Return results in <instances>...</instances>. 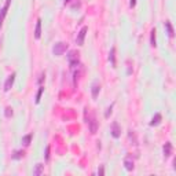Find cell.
I'll return each mask as SVG.
<instances>
[{
    "label": "cell",
    "mask_w": 176,
    "mask_h": 176,
    "mask_svg": "<svg viewBox=\"0 0 176 176\" xmlns=\"http://www.w3.org/2000/svg\"><path fill=\"white\" fill-rule=\"evenodd\" d=\"M87 32H88V28H87V26L81 28V30L78 32L77 39H76V43H77V46H83V44H84V39H85V35H87Z\"/></svg>",
    "instance_id": "3"
},
{
    "label": "cell",
    "mask_w": 176,
    "mask_h": 176,
    "mask_svg": "<svg viewBox=\"0 0 176 176\" xmlns=\"http://www.w3.org/2000/svg\"><path fill=\"white\" fill-rule=\"evenodd\" d=\"M109 61H110L111 66H113V68H116V48H114V47H111V50H110V54H109Z\"/></svg>",
    "instance_id": "13"
},
{
    "label": "cell",
    "mask_w": 176,
    "mask_h": 176,
    "mask_svg": "<svg viewBox=\"0 0 176 176\" xmlns=\"http://www.w3.org/2000/svg\"><path fill=\"white\" fill-rule=\"evenodd\" d=\"M50 160V146L46 147V161Z\"/></svg>",
    "instance_id": "23"
},
{
    "label": "cell",
    "mask_w": 176,
    "mask_h": 176,
    "mask_svg": "<svg viewBox=\"0 0 176 176\" xmlns=\"http://www.w3.org/2000/svg\"><path fill=\"white\" fill-rule=\"evenodd\" d=\"M111 136L116 138V139L121 136V127L118 125L117 121H114L113 124H111Z\"/></svg>",
    "instance_id": "6"
},
{
    "label": "cell",
    "mask_w": 176,
    "mask_h": 176,
    "mask_svg": "<svg viewBox=\"0 0 176 176\" xmlns=\"http://www.w3.org/2000/svg\"><path fill=\"white\" fill-rule=\"evenodd\" d=\"M129 139H131V140L134 139V144H136V143H138V140H136V136H135L134 131H129Z\"/></svg>",
    "instance_id": "21"
},
{
    "label": "cell",
    "mask_w": 176,
    "mask_h": 176,
    "mask_svg": "<svg viewBox=\"0 0 176 176\" xmlns=\"http://www.w3.org/2000/svg\"><path fill=\"white\" fill-rule=\"evenodd\" d=\"M165 28H166V30H168V35H169V37L175 36V33H173V28H172V25H171L169 21H166V22H165Z\"/></svg>",
    "instance_id": "16"
},
{
    "label": "cell",
    "mask_w": 176,
    "mask_h": 176,
    "mask_svg": "<svg viewBox=\"0 0 176 176\" xmlns=\"http://www.w3.org/2000/svg\"><path fill=\"white\" fill-rule=\"evenodd\" d=\"M103 173H105V168H103V166H99V169H98V175H99V176H102Z\"/></svg>",
    "instance_id": "24"
},
{
    "label": "cell",
    "mask_w": 176,
    "mask_h": 176,
    "mask_svg": "<svg viewBox=\"0 0 176 176\" xmlns=\"http://www.w3.org/2000/svg\"><path fill=\"white\" fill-rule=\"evenodd\" d=\"M23 156H25V151L23 150H15L13 154V160H21Z\"/></svg>",
    "instance_id": "15"
},
{
    "label": "cell",
    "mask_w": 176,
    "mask_h": 176,
    "mask_svg": "<svg viewBox=\"0 0 176 176\" xmlns=\"http://www.w3.org/2000/svg\"><path fill=\"white\" fill-rule=\"evenodd\" d=\"M43 80H44V73H41V76H40V78H39V84H41Z\"/></svg>",
    "instance_id": "26"
},
{
    "label": "cell",
    "mask_w": 176,
    "mask_h": 176,
    "mask_svg": "<svg viewBox=\"0 0 176 176\" xmlns=\"http://www.w3.org/2000/svg\"><path fill=\"white\" fill-rule=\"evenodd\" d=\"M87 123H88V127H90V132H91L92 135L96 134V131H98V121H96V118L92 116V117L90 118Z\"/></svg>",
    "instance_id": "4"
},
{
    "label": "cell",
    "mask_w": 176,
    "mask_h": 176,
    "mask_svg": "<svg viewBox=\"0 0 176 176\" xmlns=\"http://www.w3.org/2000/svg\"><path fill=\"white\" fill-rule=\"evenodd\" d=\"M69 2H70V0H65V4H66V3H69Z\"/></svg>",
    "instance_id": "27"
},
{
    "label": "cell",
    "mask_w": 176,
    "mask_h": 176,
    "mask_svg": "<svg viewBox=\"0 0 176 176\" xmlns=\"http://www.w3.org/2000/svg\"><path fill=\"white\" fill-rule=\"evenodd\" d=\"M4 114H6L7 118H10L11 116H13V108H10V106H8V108H6V111H4Z\"/></svg>",
    "instance_id": "20"
},
{
    "label": "cell",
    "mask_w": 176,
    "mask_h": 176,
    "mask_svg": "<svg viewBox=\"0 0 176 176\" xmlns=\"http://www.w3.org/2000/svg\"><path fill=\"white\" fill-rule=\"evenodd\" d=\"M43 171H44V165H43V164H36L35 169H33V175H35V176H40L43 173Z\"/></svg>",
    "instance_id": "14"
},
{
    "label": "cell",
    "mask_w": 176,
    "mask_h": 176,
    "mask_svg": "<svg viewBox=\"0 0 176 176\" xmlns=\"http://www.w3.org/2000/svg\"><path fill=\"white\" fill-rule=\"evenodd\" d=\"M68 61H69V65L72 66V68H76V66H78V65H80V52L76 51V50L69 51Z\"/></svg>",
    "instance_id": "1"
},
{
    "label": "cell",
    "mask_w": 176,
    "mask_h": 176,
    "mask_svg": "<svg viewBox=\"0 0 176 176\" xmlns=\"http://www.w3.org/2000/svg\"><path fill=\"white\" fill-rule=\"evenodd\" d=\"M43 91H44V87H40L39 88V92H37V95H36V103H40V98H41Z\"/></svg>",
    "instance_id": "19"
},
{
    "label": "cell",
    "mask_w": 176,
    "mask_h": 176,
    "mask_svg": "<svg viewBox=\"0 0 176 176\" xmlns=\"http://www.w3.org/2000/svg\"><path fill=\"white\" fill-rule=\"evenodd\" d=\"M30 140H32V134H29V135H26V136H23V138H22L23 146H29V144H30Z\"/></svg>",
    "instance_id": "18"
},
{
    "label": "cell",
    "mask_w": 176,
    "mask_h": 176,
    "mask_svg": "<svg viewBox=\"0 0 176 176\" xmlns=\"http://www.w3.org/2000/svg\"><path fill=\"white\" fill-rule=\"evenodd\" d=\"M66 50H68V44H66V43H63V41L56 43L55 46L52 47V52H54V55H56V56L63 55V52H65Z\"/></svg>",
    "instance_id": "2"
},
{
    "label": "cell",
    "mask_w": 176,
    "mask_h": 176,
    "mask_svg": "<svg viewBox=\"0 0 176 176\" xmlns=\"http://www.w3.org/2000/svg\"><path fill=\"white\" fill-rule=\"evenodd\" d=\"M10 3H11V0H6V4H4V7L2 8V10H0V28H2V25H3V21H4V18H6V15H7V11H8Z\"/></svg>",
    "instance_id": "5"
},
{
    "label": "cell",
    "mask_w": 176,
    "mask_h": 176,
    "mask_svg": "<svg viewBox=\"0 0 176 176\" xmlns=\"http://www.w3.org/2000/svg\"><path fill=\"white\" fill-rule=\"evenodd\" d=\"M14 80H15V73H11L10 76H8V78L6 80V84H4V91H10L11 87H13L14 84Z\"/></svg>",
    "instance_id": "8"
},
{
    "label": "cell",
    "mask_w": 176,
    "mask_h": 176,
    "mask_svg": "<svg viewBox=\"0 0 176 176\" xmlns=\"http://www.w3.org/2000/svg\"><path fill=\"white\" fill-rule=\"evenodd\" d=\"M161 120H162V116H161L160 113H157L156 116H154L153 118H151V121H150V125L151 127H156V125H158L161 123Z\"/></svg>",
    "instance_id": "12"
},
{
    "label": "cell",
    "mask_w": 176,
    "mask_h": 176,
    "mask_svg": "<svg viewBox=\"0 0 176 176\" xmlns=\"http://www.w3.org/2000/svg\"><path fill=\"white\" fill-rule=\"evenodd\" d=\"M99 91H101V84H99L98 81H95L94 84H92V87H91L92 98H94V99H96V98H98V95H99Z\"/></svg>",
    "instance_id": "9"
},
{
    "label": "cell",
    "mask_w": 176,
    "mask_h": 176,
    "mask_svg": "<svg viewBox=\"0 0 176 176\" xmlns=\"http://www.w3.org/2000/svg\"><path fill=\"white\" fill-rule=\"evenodd\" d=\"M150 44L151 47H156L157 43H156V29H151V35H150Z\"/></svg>",
    "instance_id": "17"
},
{
    "label": "cell",
    "mask_w": 176,
    "mask_h": 176,
    "mask_svg": "<svg viewBox=\"0 0 176 176\" xmlns=\"http://www.w3.org/2000/svg\"><path fill=\"white\" fill-rule=\"evenodd\" d=\"M162 151H164V157H165V158L171 157V154H172V143H171V142H166L162 147Z\"/></svg>",
    "instance_id": "10"
},
{
    "label": "cell",
    "mask_w": 176,
    "mask_h": 176,
    "mask_svg": "<svg viewBox=\"0 0 176 176\" xmlns=\"http://www.w3.org/2000/svg\"><path fill=\"white\" fill-rule=\"evenodd\" d=\"M111 109H113V105H110V106L108 108V110H106V113H105V117L106 118H109V116L111 114Z\"/></svg>",
    "instance_id": "22"
},
{
    "label": "cell",
    "mask_w": 176,
    "mask_h": 176,
    "mask_svg": "<svg viewBox=\"0 0 176 176\" xmlns=\"http://www.w3.org/2000/svg\"><path fill=\"white\" fill-rule=\"evenodd\" d=\"M40 36H41V20H37L36 28H35V37L40 39Z\"/></svg>",
    "instance_id": "11"
},
{
    "label": "cell",
    "mask_w": 176,
    "mask_h": 176,
    "mask_svg": "<svg viewBox=\"0 0 176 176\" xmlns=\"http://www.w3.org/2000/svg\"><path fill=\"white\" fill-rule=\"evenodd\" d=\"M124 166H125V169H127V171H132L135 168L134 158H132V156H131V154H128V156L124 158Z\"/></svg>",
    "instance_id": "7"
},
{
    "label": "cell",
    "mask_w": 176,
    "mask_h": 176,
    "mask_svg": "<svg viewBox=\"0 0 176 176\" xmlns=\"http://www.w3.org/2000/svg\"><path fill=\"white\" fill-rule=\"evenodd\" d=\"M135 4H136V0H129V6L131 7H135Z\"/></svg>",
    "instance_id": "25"
}]
</instances>
